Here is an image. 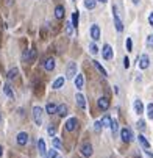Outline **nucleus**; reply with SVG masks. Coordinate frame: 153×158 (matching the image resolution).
Listing matches in <instances>:
<instances>
[{"label":"nucleus","mask_w":153,"mask_h":158,"mask_svg":"<svg viewBox=\"0 0 153 158\" xmlns=\"http://www.w3.org/2000/svg\"><path fill=\"white\" fill-rule=\"evenodd\" d=\"M145 154H147V155H149L150 158H153V154H152V152H149V150H147V149H145Z\"/></svg>","instance_id":"obj_42"},{"label":"nucleus","mask_w":153,"mask_h":158,"mask_svg":"<svg viewBox=\"0 0 153 158\" xmlns=\"http://www.w3.org/2000/svg\"><path fill=\"white\" fill-rule=\"evenodd\" d=\"M92 63H94V66H95V69L98 70V72H100L102 74V77H108V72H106V70H105V67H103L102 66V64L100 63H98V61H92Z\"/></svg>","instance_id":"obj_20"},{"label":"nucleus","mask_w":153,"mask_h":158,"mask_svg":"<svg viewBox=\"0 0 153 158\" xmlns=\"http://www.w3.org/2000/svg\"><path fill=\"white\" fill-rule=\"evenodd\" d=\"M103 58H105V59H111L113 58V47L111 46H109V44H105V46H103Z\"/></svg>","instance_id":"obj_9"},{"label":"nucleus","mask_w":153,"mask_h":158,"mask_svg":"<svg viewBox=\"0 0 153 158\" xmlns=\"http://www.w3.org/2000/svg\"><path fill=\"white\" fill-rule=\"evenodd\" d=\"M55 17H56V19H63L64 17V7L58 5V7L55 8Z\"/></svg>","instance_id":"obj_18"},{"label":"nucleus","mask_w":153,"mask_h":158,"mask_svg":"<svg viewBox=\"0 0 153 158\" xmlns=\"http://www.w3.org/2000/svg\"><path fill=\"white\" fill-rule=\"evenodd\" d=\"M44 69L48 70V72L53 70V69H55V59H53V58H47L45 61H44Z\"/></svg>","instance_id":"obj_13"},{"label":"nucleus","mask_w":153,"mask_h":158,"mask_svg":"<svg viewBox=\"0 0 153 158\" xmlns=\"http://www.w3.org/2000/svg\"><path fill=\"white\" fill-rule=\"evenodd\" d=\"M66 75H67V78H74L75 77L76 75V63H69Z\"/></svg>","instance_id":"obj_6"},{"label":"nucleus","mask_w":153,"mask_h":158,"mask_svg":"<svg viewBox=\"0 0 153 158\" xmlns=\"http://www.w3.org/2000/svg\"><path fill=\"white\" fill-rule=\"evenodd\" d=\"M64 77H59V78H56L53 81V85H52V88L53 89H59V88H63V85H64Z\"/></svg>","instance_id":"obj_21"},{"label":"nucleus","mask_w":153,"mask_h":158,"mask_svg":"<svg viewBox=\"0 0 153 158\" xmlns=\"http://www.w3.org/2000/svg\"><path fill=\"white\" fill-rule=\"evenodd\" d=\"M3 92L9 97V99H14V92H13V89H11V86H9L8 83L3 86Z\"/></svg>","instance_id":"obj_23"},{"label":"nucleus","mask_w":153,"mask_h":158,"mask_svg":"<svg viewBox=\"0 0 153 158\" xmlns=\"http://www.w3.org/2000/svg\"><path fill=\"white\" fill-rule=\"evenodd\" d=\"M98 2H102V3H105V2H108V0H98Z\"/></svg>","instance_id":"obj_45"},{"label":"nucleus","mask_w":153,"mask_h":158,"mask_svg":"<svg viewBox=\"0 0 153 158\" xmlns=\"http://www.w3.org/2000/svg\"><path fill=\"white\" fill-rule=\"evenodd\" d=\"M38 150L42 157H45V152H47V147H45V141L44 139H39L38 141Z\"/></svg>","instance_id":"obj_15"},{"label":"nucleus","mask_w":153,"mask_h":158,"mask_svg":"<svg viewBox=\"0 0 153 158\" xmlns=\"http://www.w3.org/2000/svg\"><path fill=\"white\" fill-rule=\"evenodd\" d=\"M75 78V86H76V89H81L83 88V83H84V78H83V75L81 74H76V77Z\"/></svg>","instance_id":"obj_16"},{"label":"nucleus","mask_w":153,"mask_h":158,"mask_svg":"<svg viewBox=\"0 0 153 158\" xmlns=\"http://www.w3.org/2000/svg\"><path fill=\"white\" fill-rule=\"evenodd\" d=\"M78 19H80V13L78 11H75L74 14H72V25L76 28V25H78Z\"/></svg>","instance_id":"obj_29"},{"label":"nucleus","mask_w":153,"mask_h":158,"mask_svg":"<svg viewBox=\"0 0 153 158\" xmlns=\"http://www.w3.org/2000/svg\"><path fill=\"white\" fill-rule=\"evenodd\" d=\"M56 113H58V116H61V117H64L66 114H67V105H59V107H56Z\"/></svg>","instance_id":"obj_22"},{"label":"nucleus","mask_w":153,"mask_h":158,"mask_svg":"<svg viewBox=\"0 0 153 158\" xmlns=\"http://www.w3.org/2000/svg\"><path fill=\"white\" fill-rule=\"evenodd\" d=\"M95 3H97V0H84V7L87 9H94L95 8Z\"/></svg>","instance_id":"obj_28"},{"label":"nucleus","mask_w":153,"mask_h":158,"mask_svg":"<svg viewBox=\"0 0 153 158\" xmlns=\"http://www.w3.org/2000/svg\"><path fill=\"white\" fill-rule=\"evenodd\" d=\"M113 17H114V25H116V30L117 31H122L123 30V22H122V19H120V14L117 11V7L113 8Z\"/></svg>","instance_id":"obj_1"},{"label":"nucleus","mask_w":153,"mask_h":158,"mask_svg":"<svg viewBox=\"0 0 153 158\" xmlns=\"http://www.w3.org/2000/svg\"><path fill=\"white\" fill-rule=\"evenodd\" d=\"M75 100H76V105H78L80 110H84V108H86V100H84V96L78 92V94L75 96Z\"/></svg>","instance_id":"obj_10"},{"label":"nucleus","mask_w":153,"mask_h":158,"mask_svg":"<svg viewBox=\"0 0 153 158\" xmlns=\"http://www.w3.org/2000/svg\"><path fill=\"white\" fill-rule=\"evenodd\" d=\"M89 50H91L92 55H95V53H98V49H97V46L94 44V42H92V44L89 46Z\"/></svg>","instance_id":"obj_35"},{"label":"nucleus","mask_w":153,"mask_h":158,"mask_svg":"<svg viewBox=\"0 0 153 158\" xmlns=\"http://www.w3.org/2000/svg\"><path fill=\"white\" fill-rule=\"evenodd\" d=\"M147 117L153 119V103H149V105H147Z\"/></svg>","instance_id":"obj_30"},{"label":"nucleus","mask_w":153,"mask_h":158,"mask_svg":"<svg viewBox=\"0 0 153 158\" xmlns=\"http://www.w3.org/2000/svg\"><path fill=\"white\" fill-rule=\"evenodd\" d=\"M136 125H138V128L141 130V132H144V130H145V122H144V121H141V119L138 121V124H136Z\"/></svg>","instance_id":"obj_36"},{"label":"nucleus","mask_w":153,"mask_h":158,"mask_svg":"<svg viewBox=\"0 0 153 158\" xmlns=\"http://www.w3.org/2000/svg\"><path fill=\"white\" fill-rule=\"evenodd\" d=\"M3 155V149H2V146H0V157Z\"/></svg>","instance_id":"obj_43"},{"label":"nucleus","mask_w":153,"mask_h":158,"mask_svg":"<svg viewBox=\"0 0 153 158\" xmlns=\"http://www.w3.org/2000/svg\"><path fill=\"white\" fill-rule=\"evenodd\" d=\"M134 111H136V114H142V113H144V105H142V102L139 99L134 100Z\"/></svg>","instance_id":"obj_17"},{"label":"nucleus","mask_w":153,"mask_h":158,"mask_svg":"<svg viewBox=\"0 0 153 158\" xmlns=\"http://www.w3.org/2000/svg\"><path fill=\"white\" fill-rule=\"evenodd\" d=\"M97 103H98V107H100V110H103V111H106L109 108V99L108 97H100Z\"/></svg>","instance_id":"obj_12"},{"label":"nucleus","mask_w":153,"mask_h":158,"mask_svg":"<svg viewBox=\"0 0 153 158\" xmlns=\"http://www.w3.org/2000/svg\"><path fill=\"white\" fill-rule=\"evenodd\" d=\"M138 139H139V144L144 147V149H150V143L147 141V138H145L144 135H139V136H138Z\"/></svg>","instance_id":"obj_19"},{"label":"nucleus","mask_w":153,"mask_h":158,"mask_svg":"<svg viewBox=\"0 0 153 158\" xmlns=\"http://www.w3.org/2000/svg\"><path fill=\"white\" fill-rule=\"evenodd\" d=\"M133 3H134V5H138V3H139V0H133Z\"/></svg>","instance_id":"obj_44"},{"label":"nucleus","mask_w":153,"mask_h":158,"mask_svg":"<svg viewBox=\"0 0 153 158\" xmlns=\"http://www.w3.org/2000/svg\"><path fill=\"white\" fill-rule=\"evenodd\" d=\"M76 124H78L76 117H70V119H67V122L64 124V125H66V130H67V132H74V130L76 128Z\"/></svg>","instance_id":"obj_5"},{"label":"nucleus","mask_w":153,"mask_h":158,"mask_svg":"<svg viewBox=\"0 0 153 158\" xmlns=\"http://www.w3.org/2000/svg\"><path fill=\"white\" fill-rule=\"evenodd\" d=\"M52 144L55 149H61V141H59V138H52Z\"/></svg>","instance_id":"obj_32"},{"label":"nucleus","mask_w":153,"mask_h":158,"mask_svg":"<svg viewBox=\"0 0 153 158\" xmlns=\"http://www.w3.org/2000/svg\"><path fill=\"white\" fill-rule=\"evenodd\" d=\"M109 128H111V132H113L114 135L119 132V122L116 121V119H114V121H111V125H109Z\"/></svg>","instance_id":"obj_27"},{"label":"nucleus","mask_w":153,"mask_h":158,"mask_svg":"<svg viewBox=\"0 0 153 158\" xmlns=\"http://www.w3.org/2000/svg\"><path fill=\"white\" fill-rule=\"evenodd\" d=\"M149 24L153 27V11H152V13H150V16H149Z\"/></svg>","instance_id":"obj_41"},{"label":"nucleus","mask_w":153,"mask_h":158,"mask_svg":"<svg viewBox=\"0 0 153 158\" xmlns=\"http://www.w3.org/2000/svg\"><path fill=\"white\" fill-rule=\"evenodd\" d=\"M81 154H83L84 157H91L92 155V146L91 144H83L81 146Z\"/></svg>","instance_id":"obj_14"},{"label":"nucleus","mask_w":153,"mask_h":158,"mask_svg":"<svg viewBox=\"0 0 153 158\" xmlns=\"http://www.w3.org/2000/svg\"><path fill=\"white\" fill-rule=\"evenodd\" d=\"M45 111H47L48 114H55V113H56V105H55V103H47Z\"/></svg>","instance_id":"obj_25"},{"label":"nucleus","mask_w":153,"mask_h":158,"mask_svg":"<svg viewBox=\"0 0 153 158\" xmlns=\"http://www.w3.org/2000/svg\"><path fill=\"white\" fill-rule=\"evenodd\" d=\"M16 141H17L19 146H25L27 143H28V135H27L25 132H20L17 135V138H16Z\"/></svg>","instance_id":"obj_8"},{"label":"nucleus","mask_w":153,"mask_h":158,"mask_svg":"<svg viewBox=\"0 0 153 158\" xmlns=\"http://www.w3.org/2000/svg\"><path fill=\"white\" fill-rule=\"evenodd\" d=\"M138 66L141 67V69H147L150 66V58H149V55H142L141 58H138Z\"/></svg>","instance_id":"obj_4"},{"label":"nucleus","mask_w":153,"mask_h":158,"mask_svg":"<svg viewBox=\"0 0 153 158\" xmlns=\"http://www.w3.org/2000/svg\"><path fill=\"white\" fill-rule=\"evenodd\" d=\"M22 58H24V61H28V63L33 61V59L36 58V50H35V49H31V50H25Z\"/></svg>","instance_id":"obj_7"},{"label":"nucleus","mask_w":153,"mask_h":158,"mask_svg":"<svg viewBox=\"0 0 153 158\" xmlns=\"http://www.w3.org/2000/svg\"><path fill=\"white\" fill-rule=\"evenodd\" d=\"M56 155H58L56 150H53V149L48 150V152H45V157H47V158H56Z\"/></svg>","instance_id":"obj_33"},{"label":"nucleus","mask_w":153,"mask_h":158,"mask_svg":"<svg viewBox=\"0 0 153 158\" xmlns=\"http://www.w3.org/2000/svg\"><path fill=\"white\" fill-rule=\"evenodd\" d=\"M72 30H74V25H72V22H67V24H66V35L70 36V35H72Z\"/></svg>","instance_id":"obj_31"},{"label":"nucleus","mask_w":153,"mask_h":158,"mask_svg":"<svg viewBox=\"0 0 153 158\" xmlns=\"http://www.w3.org/2000/svg\"><path fill=\"white\" fill-rule=\"evenodd\" d=\"M123 67H125V69H128V67H130V59H128V57H125V58H123Z\"/></svg>","instance_id":"obj_39"},{"label":"nucleus","mask_w":153,"mask_h":158,"mask_svg":"<svg viewBox=\"0 0 153 158\" xmlns=\"http://www.w3.org/2000/svg\"><path fill=\"white\" fill-rule=\"evenodd\" d=\"M125 44H127V50L128 52L133 50V41H131V38H127V42H125Z\"/></svg>","instance_id":"obj_34"},{"label":"nucleus","mask_w":153,"mask_h":158,"mask_svg":"<svg viewBox=\"0 0 153 158\" xmlns=\"http://www.w3.org/2000/svg\"><path fill=\"white\" fill-rule=\"evenodd\" d=\"M0 122H2V114H0Z\"/></svg>","instance_id":"obj_46"},{"label":"nucleus","mask_w":153,"mask_h":158,"mask_svg":"<svg viewBox=\"0 0 153 158\" xmlns=\"http://www.w3.org/2000/svg\"><path fill=\"white\" fill-rule=\"evenodd\" d=\"M120 138H122L123 143H131V141H133V132L125 127V128L120 130Z\"/></svg>","instance_id":"obj_3"},{"label":"nucleus","mask_w":153,"mask_h":158,"mask_svg":"<svg viewBox=\"0 0 153 158\" xmlns=\"http://www.w3.org/2000/svg\"><path fill=\"white\" fill-rule=\"evenodd\" d=\"M111 121H113V119L111 117H109L108 116V114H106V116H103V119H102V127H109V125H111Z\"/></svg>","instance_id":"obj_26"},{"label":"nucleus","mask_w":153,"mask_h":158,"mask_svg":"<svg viewBox=\"0 0 153 158\" xmlns=\"http://www.w3.org/2000/svg\"><path fill=\"white\" fill-rule=\"evenodd\" d=\"M47 133H48V135H50V136H53L55 133H56V128H55V127H53V125H50V127H48V128H47Z\"/></svg>","instance_id":"obj_37"},{"label":"nucleus","mask_w":153,"mask_h":158,"mask_svg":"<svg viewBox=\"0 0 153 158\" xmlns=\"http://www.w3.org/2000/svg\"><path fill=\"white\" fill-rule=\"evenodd\" d=\"M33 119L36 125L42 124V108L41 107H33Z\"/></svg>","instance_id":"obj_2"},{"label":"nucleus","mask_w":153,"mask_h":158,"mask_svg":"<svg viewBox=\"0 0 153 158\" xmlns=\"http://www.w3.org/2000/svg\"><path fill=\"white\" fill-rule=\"evenodd\" d=\"M147 46H152L153 47V36H149V39H147Z\"/></svg>","instance_id":"obj_40"},{"label":"nucleus","mask_w":153,"mask_h":158,"mask_svg":"<svg viewBox=\"0 0 153 158\" xmlns=\"http://www.w3.org/2000/svg\"><path fill=\"white\" fill-rule=\"evenodd\" d=\"M91 38H92L94 41L100 39V28H98V25H95V24L91 27Z\"/></svg>","instance_id":"obj_11"},{"label":"nucleus","mask_w":153,"mask_h":158,"mask_svg":"<svg viewBox=\"0 0 153 158\" xmlns=\"http://www.w3.org/2000/svg\"><path fill=\"white\" fill-rule=\"evenodd\" d=\"M17 74H19L17 67H13V69H9V70H8V78H9V80H14L16 77H17Z\"/></svg>","instance_id":"obj_24"},{"label":"nucleus","mask_w":153,"mask_h":158,"mask_svg":"<svg viewBox=\"0 0 153 158\" xmlns=\"http://www.w3.org/2000/svg\"><path fill=\"white\" fill-rule=\"evenodd\" d=\"M102 128H103V127H102V122H100V121H97V122L94 124V130H95V132H100Z\"/></svg>","instance_id":"obj_38"}]
</instances>
